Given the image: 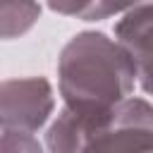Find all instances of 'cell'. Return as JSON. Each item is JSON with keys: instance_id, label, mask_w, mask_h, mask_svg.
Wrapping results in <instances>:
<instances>
[{"instance_id": "277c9868", "label": "cell", "mask_w": 153, "mask_h": 153, "mask_svg": "<svg viewBox=\"0 0 153 153\" xmlns=\"http://www.w3.org/2000/svg\"><path fill=\"white\" fill-rule=\"evenodd\" d=\"M115 33H117V45L131 60L143 91H148V76H151V5L131 7L117 22Z\"/></svg>"}, {"instance_id": "ba28073f", "label": "cell", "mask_w": 153, "mask_h": 153, "mask_svg": "<svg viewBox=\"0 0 153 153\" xmlns=\"http://www.w3.org/2000/svg\"><path fill=\"white\" fill-rule=\"evenodd\" d=\"M0 153H43L31 134L5 131L0 134Z\"/></svg>"}, {"instance_id": "52a82bcc", "label": "cell", "mask_w": 153, "mask_h": 153, "mask_svg": "<svg viewBox=\"0 0 153 153\" xmlns=\"http://www.w3.org/2000/svg\"><path fill=\"white\" fill-rule=\"evenodd\" d=\"M50 7L57 12H67V14H79L84 19H103L112 12H120V5H110V2H76V5L53 2Z\"/></svg>"}, {"instance_id": "7a4b0ae2", "label": "cell", "mask_w": 153, "mask_h": 153, "mask_svg": "<svg viewBox=\"0 0 153 153\" xmlns=\"http://www.w3.org/2000/svg\"><path fill=\"white\" fill-rule=\"evenodd\" d=\"M153 110L143 98H127L110 110L79 153H151Z\"/></svg>"}, {"instance_id": "5b68a950", "label": "cell", "mask_w": 153, "mask_h": 153, "mask_svg": "<svg viewBox=\"0 0 153 153\" xmlns=\"http://www.w3.org/2000/svg\"><path fill=\"white\" fill-rule=\"evenodd\" d=\"M108 115L110 112H105V115H84V112L65 108L45 134L48 151L50 153H79L84 148L86 139L103 124V120Z\"/></svg>"}, {"instance_id": "8992f818", "label": "cell", "mask_w": 153, "mask_h": 153, "mask_svg": "<svg viewBox=\"0 0 153 153\" xmlns=\"http://www.w3.org/2000/svg\"><path fill=\"white\" fill-rule=\"evenodd\" d=\"M41 7L33 2H0V38H14L33 26Z\"/></svg>"}, {"instance_id": "6da1fadb", "label": "cell", "mask_w": 153, "mask_h": 153, "mask_svg": "<svg viewBox=\"0 0 153 153\" xmlns=\"http://www.w3.org/2000/svg\"><path fill=\"white\" fill-rule=\"evenodd\" d=\"M57 74L67 108L84 115L110 112L127 100L136 79V69L124 50L96 31H84L65 45Z\"/></svg>"}, {"instance_id": "3957f363", "label": "cell", "mask_w": 153, "mask_h": 153, "mask_svg": "<svg viewBox=\"0 0 153 153\" xmlns=\"http://www.w3.org/2000/svg\"><path fill=\"white\" fill-rule=\"evenodd\" d=\"M53 112V88L45 79H10L0 81V129L36 131Z\"/></svg>"}]
</instances>
